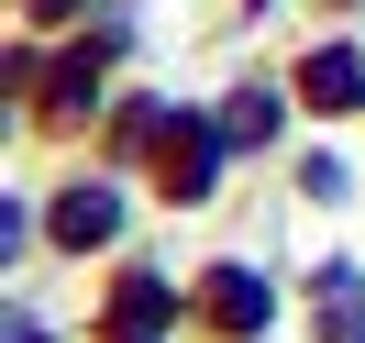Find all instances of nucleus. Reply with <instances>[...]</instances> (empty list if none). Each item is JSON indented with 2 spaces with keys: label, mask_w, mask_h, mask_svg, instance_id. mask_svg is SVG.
<instances>
[{
  "label": "nucleus",
  "mask_w": 365,
  "mask_h": 343,
  "mask_svg": "<svg viewBox=\"0 0 365 343\" xmlns=\"http://www.w3.org/2000/svg\"><path fill=\"white\" fill-rule=\"evenodd\" d=\"M210 321H222V332H255V321H266V288H255L244 266H222L210 277Z\"/></svg>",
  "instance_id": "2"
},
{
  "label": "nucleus",
  "mask_w": 365,
  "mask_h": 343,
  "mask_svg": "<svg viewBox=\"0 0 365 343\" xmlns=\"http://www.w3.org/2000/svg\"><path fill=\"white\" fill-rule=\"evenodd\" d=\"M34 11H67V0H34Z\"/></svg>",
  "instance_id": "5"
},
{
  "label": "nucleus",
  "mask_w": 365,
  "mask_h": 343,
  "mask_svg": "<svg viewBox=\"0 0 365 343\" xmlns=\"http://www.w3.org/2000/svg\"><path fill=\"white\" fill-rule=\"evenodd\" d=\"M299 89H310L321 111H354V100H365V56H354V45H332V56H310V78H299Z\"/></svg>",
  "instance_id": "1"
},
{
  "label": "nucleus",
  "mask_w": 365,
  "mask_h": 343,
  "mask_svg": "<svg viewBox=\"0 0 365 343\" xmlns=\"http://www.w3.org/2000/svg\"><path fill=\"white\" fill-rule=\"evenodd\" d=\"M332 343H365V299H354V277H332Z\"/></svg>",
  "instance_id": "4"
},
{
  "label": "nucleus",
  "mask_w": 365,
  "mask_h": 343,
  "mask_svg": "<svg viewBox=\"0 0 365 343\" xmlns=\"http://www.w3.org/2000/svg\"><path fill=\"white\" fill-rule=\"evenodd\" d=\"M111 222H122V200H111V188H78V200H67V222H56V232H67V244H100Z\"/></svg>",
  "instance_id": "3"
}]
</instances>
